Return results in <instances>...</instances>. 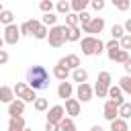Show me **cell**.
<instances>
[{
  "instance_id": "6da1fadb",
  "label": "cell",
  "mask_w": 131,
  "mask_h": 131,
  "mask_svg": "<svg viewBox=\"0 0 131 131\" xmlns=\"http://www.w3.org/2000/svg\"><path fill=\"white\" fill-rule=\"evenodd\" d=\"M27 84L35 90H45L49 88V72L43 66H33L27 72Z\"/></svg>"
},
{
  "instance_id": "7a4b0ae2",
  "label": "cell",
  "mask_w": 131,
  "mask_h": 131,
  "mask_svg": "<svg viewBox=\"0 0 131 131\" xmlns=\"http://www.w3.org/2000/svg\"><path fill=\"white\" fill-rule=\"evenodd\" d=\"M47 41L51 47H61L66 41H68V35H66V25H53L49 29V35H47Z\"/></svg>"
},
{
  "instance_id": "3957f363",
  "label": "cell",
  "mask_w": 131,
  "mask_h": 131,
  "mask_svg": "<svg viewBox=\"0 0 131 131\" xmlns=\"http://www.w3.org/2000/svg\"><path fill=\"white\" fill-rule=\"evenodd\" d=\"M102 29H104V18L102 16H92V20L90 23H86V25H82V31L84 33H88V35H100L102 33Z\"/></svg>"
},
{
  "instance_id": "277c9868",
  "label": "cell",
  "mask_w": 131,
  "mask_h": 131,
  "mask_svg": "<svg viewBox=\"0 0 131 131\" xmlns=\"http://www.w3.org/2000/svg\"><path fill=\"white\" fill-rule=\"evenodd\" d=\"M96 45H98V39L94 35H86L80 39V47L84 55H96Z\"/></svg>"
},
{
  "instance_id": "5b68a950",
  "label": "cell",
  "mask_w": 131,
  "mask_h": 131,
  "mask_svg": "<svg viewBox=\"0 0 131 131\" xmlns=\"http://www.w3.org/2000/svg\"><path fill=\"white\" fill-rule=\"evenodd\" d=\"M18 39H20V27H16L14 23L12 25H6L4 27V41L8 45H16Z\"/></svg>"
},
{
  "instance_id": "8992f818",
  "label": "cell",
  "mask_w": 131,
  "mask_h": 131,
  "mask_svg": "<svg viewBox=\"0 0 131 131\" xmlns=\"http://www.w3.org/2000/svg\"><path fill=\"white\" fill-rule=\"evenodd\" d=\"M92 94H94V88H92L88 82L78 84V88H76V96H78L80 102H88V100H92Z\"/></svg>"
},
{
  "instance_id": "52a82bcc",
  "label": "cell",
  "mask_w": 131,
  "mask_h": 131,
  "mask_svg": "<svg viewBox=\"0 0 131 131\" xmlns=\"http://www.w3.org/2000/svg\"><path fill=\"white\" fill-rule=\"evenodd\" d=\"M102 117H104L108 123H111V121H115V119L119 117V106H117V104H115L111 98L104 102V108H102Z\"/></svg>"
},
{
  "instance_id": "ba28073f",
  "label": "cell",
  "mask_w": 131,
  "mask_h": 131,
  "mask_svg": "<svg viewBox=\"0 0 131 131\" xmlns=\"http://www.w3.org/2000/svg\"><path fill=\"white\" fill-rule=\"evenodd\" d=\"M63 117H66V108L61 104H55L47 111V121H51V123H59Z\"/></svg>"
},
{
  "instance_id": "9c48e42d",
  "label": "cell",
  "mask_w": 131,
  "mask_h": 131,
  "mask_svg": "<svg viewBox=\"0 0 131 131\" xmlns=\"http://www.w3.org/2000/svg\"><path fill=\"white\" fill-rule=\"evenodd\" d=\"M80 100L78 98H66V115H70V117H78L80 115Z\"/></svg>"
},
{
  "instance_id": "30bf717a",
  "label": "cell",
  "mask_w": 131,
  "mask_h": 131,
  "mask_svg": "<svg viewBox=\"0 0 131 131\" xmlns=\"http://www.w3.org/2000/svg\"><path fill=\"white\" fill-rule=\"evenodd\" d=\"M39 27H41V20H37V18H29L27 23L20 25V35H33Z\"/></svg>"
},
{
  "instance_id": "8fae6325",
  "label": "cell",
  "mask_w": 131,
  "mask_h": 131,
  "mask_svg": "<svg viewBox=\"0 0 131 131\" xmlns=\"http://www.w3.org/2000/svg\"><path fill=\"white\" fill-rule=\"evenodd\" d=\"M74 94V86H72V82H68V80H63V82H59V86H57V96L59 98H70Z\"/></svg>"
},
{
  "instance_id": "7c38bea8",
  "label": "cell",
  "mask_w": 131,
  "mask_h": 131,
  "mask_svg": "<svg viewBox=\"0 0 131 131\" xmlns=\"http://www.w3.org/2000/svg\"><path fill=\"white\" fill-rule=\"evenodd\" d=\"M23 113H25V100L23 98H14L8 104V115L10 117H16V115H23Z\"/></svg>"
},
{
  "instance_id": "4fadbf2b",
  "label": "cell",
  "mask_w": 131,
  "mask_h": 131,
  "mask_svg": "<svg viewBox=\"0 0 131 131\" xmlns=\"http://www.w3.org/2000/svg\"><path fill=\"white\" fill-rule=\"evenodd\" d=\"M108 96H111V100L117 104V106H121L123 102H125V98H123V90H121V86H108Z\"/></svg>"
},
{
  "instance_id": "5bb4252c",
  "label": "cell",
  "mask_w": 131,
  "mask_h": 131,
  "mask_svg": "<svg viewBox=\"0 0 131 131\" xmlns=\"http://www.w3.org/2000/svg\"><path fill=\"white\" fill-rule=\"evenodd\" d=\"M57 63H61V66H68L70 70H76V68H80V57H78L76 53H70V55L61 57Z\"/></svg>"
},
{
  "instance_id": "9a60e30c",
  "label": "cell",
  "mask_w": 131,
  "mask_h": 131,
  "mask_svg": "<svg viewBox=\"0 0 131 131\" xmlns=\"http://www.w3.org/2000/svg\"><path fill=\"white\" fill-rule=\"evenodd\" d=\"M23 129H25V117H23V115L10 117V121H8V131H23Z\"/></svg>"
},
{
  "instance_id": "2e32d148",
  "label": "cell",
  "mask_w": 131,
  "mask_h": 131,
  "mask_svg": "<svg viewBox=\"0 0 131 131\" xmlns=\"http://www.w3.org/2000/svg\"><path fill=\"white\" fill-rule=\"evenodd\" d=\"M14 98H16V96H14V90H12L10 86H0V102L10 104Z\"/></svg>"
},
{
  "instance_id": "e0dca14e",
  "label": "cell",
  "mask_w": 131,
  "mask_h": 131,
  "mask_svg": "<svg viewBox=\"0 0 131 131\" xmlns=\"http://www.w3.org/2000/svg\"><path fill=\"white\" fill-rule=\"evenodd\" d=\"M53 76H55L59 82H63V80H68V78H70V68H68V66L57 63V66L53 68Z\"/></svg>"
},
{
  "instance_id": "ac0fdd59",
  "label": "cell",
  "mask_w": 131,
  "mask_h": 131,
  "mask_svg": "<svg viewBox=\"0 0 131 131\" xmlns=\"http://www.w3.org/2000/svg\"><path fill=\"white\" fill-rule=\"evenodd\" d=\"M104 49H106V55H108V59H113V55L121 49V43H119V39H111V41H106L104 43Z\"/></svg>"
},
{
  "instance_id": "d6986e66",
  "label": "cell",
  "mask_w": 131,
  "mask_h": 131,
  "mask_svg": "<svg viewBox=\"0 0 131 131\" xmlns=\"http://www.w3.org/2000/svg\"><path fill=\"white\" fill-rule=\"evenodd\" d=\"M111 131H129V121L117 117L115 121H111Z\"/></svg>"
},
{
  "instance_id": "ffe728a7",
  "label": "cell",
  "mask_w": 131,
  "mask_h": 131,
  "mask_svg": "<svg viewBox=\"0 0 131 131\" xmlns=\"http://www.w3.org/2000/svg\"><path fill=\"white\" fill-rule=\"evenodd\" d=\"M72 80H74V82H78V84H82V82H86V80H88V72L80 66V68L72 70Z\"/></svg>"
},
{
  "instance_id": "44dd1931",
  "label": "cell",
  "mask_w": 131,
  "mask_h": 131,
  "mask_svg": "<svg viewBox=\"0 0 131 131\" xmlns=\"http://www.w3.org/2000/svg\"><path fill=\"white\" fill-rule=\"evenodd\" d=\"M66 35H68V41H80V39H82L80 27H68V25H66Z\"/></svg>"
},
{
  "instance_id": "7402d4cb",
  "label": "cell",
  "mask_w": 131,
  "mask_h": 131,
  "mask_svg": "<svg viewBox=\"0 0 131 131\" xmlns=\"http://www.w3.org/2000/svg\"><path fill=\"white\" fill-rule=\"evenodd\" d=\"M29 84H25V82H16L14 86H12V90H14V96L16 98H25L27 96V92H29Z\"/></svg>"
},
{
  "instance_id": "603a6c76",
  "label": "cell",
  "mask_w": 131,
  "mask_h": 131,
  "mask_svg": "<svg viewBox=\"0 0 131 131\" xmlns=\"http://www.w3.org/2000/svg\"><path fill=\"white\" fill-rule=\"evenodd\" d=\"M59 131H76V123L72 117H63L59 121Z\"/></svg>"
},
{
  "instance_id": "cb8c5ba5",
  "label": "cell",
  "mask_w": 131,
  "mask_h": 131,
  "mask_svg": "<svg viewBox=\"0 0 131 131\" xmlns=\"http://www.w3.org/2000/svg\"><path fill=\"white\" fill-rule=\"evenodd\" d=\"M70 4H72L74 12H82V10H86V6H90V0H70Z\"/></svg>"
},
{
  "instance_id": "d4e9b609",
  "label": "cell",
  "mask_w": 131,
  "mask_h": 131,
  "mask_svg": "<svg viewBox=\"0 0 131 131\" xmlns=\"http://www.w3.org/2000/svg\"><path fill=\"white\" fill-rule=\"evenodd\" d=\"M119 86H121V90H123L125 94L131 96V76H129V74H125V76L119 80Z\"/></svg>"
},
{
  "instance_id": "484cf974",
  "label": "cell",
  "mask_w": 131,
  "mask_h": 131,
  "mask_svg": "<svg viewBox=\"0 0 131 131\" xmlns=\"http://www.w3.org/2000/svg\"><path fill=\"white\" fill-rule=\"evenodd\" d=\"M94 94H96L98 98H106V96H108V86L102 84V82H96V86H94Z\"/></svg>"
},
{
  "instance_id": "4316f807",
  "label": "cell",
  "mask_w": 131,
  "mask_h": 131,
  "mask_svg": "<svg viewBox=\"0 0 131 131\" xmlns=\"http://www.w3.org/2000/svg\"><path fill=\"white\" fill-rule=\"evenodd\" d=\"M0 23L6 27V25H12L14 23V12L12 10H2L0 12Z\"/></svg>"
},
{
  "instance_id": "83f0119b",
  "label": "cell",
  "mask_w": 131,
  "mask_h": 131,
  "mask_svg": "<svg viewBox=\"0 0 131 131\" xmlns=\"http://www.w3.org/2000/svg\"><path fill=\"white\" fill-rule=\"evenodd\" d=\"M127 59H129V51H127V49H119V51L113 55V59H111V61H117V63H125Z\"/></svg>"
},
{
  "instance_id": "f1b7e54d",
  "label": "cell",
  "mask_w": 131,
  "mask_h": 131,
  "mask_svg": "<svg viewBox=\"0 0 131 131\" xmlns=\"http://www.w3.org/2000/svg\"><path fill=\"white\" fill-rule=\"evenodd\" d=\"M119 117L121 119H131V102H123L121 106H119Z\"/></svg>"
},
{
  "instance_id": "f546056e",
  "label": "cell",
  "mask_w": 131,
  "mask_h": 131,
  "mask_svg": "<svg viewBox=\"0 0 131 131\" xmlns=\"http://www.w3.org/2000/svg\"><path fill=\"white\" fill-rule=\"evenodd\" d=\"M55 10H57L59 14H68V12L72 10V4H70L68 0H59V2L55 4Z\"/></svg>"
},
{
  "instance_id": "4dcf8cb0",
  "label": "cell",
  "mask_w": 131,
  "mask_h": 131,
  "mask_svg": "<svg viewBox=\"0 0 131 131\" xmlns=\"http://www.w3.org/2000/svg\"><path fill=\"white\" fill-rule=\"evenodd\" d=\"M41 23L47 25V27H53V25H57V14L55 12H45V16H43Z\"/></svg>"
},
{
  "instance_id": "1f68e13d",
  "label": "cell",
  "mask_w": 131,
  "mask_h": 131,
  "mask_svg": "<svg viewBox=\"0 0 131 131\" xmlns=\"http://www.w3.org/2000/svg\"><path fill=\"white\" fill-rule=\"evenodd\" d=\"M123 35H125V27L123 25H113L111 27V37L113 39H121Z\"/></svg>"
},
{
  "instance_id": "d6a6232c",
  "label": "cell",
  "mask_w": 131,
  "mask_h": 131,
  "mask_svg": "<svg viewBox=\"0 0 131 131\" xmlns=\"http://www.w3.org/2000/svg\"><path fill=\"white\" fill-rule=\"evenodd\" d=\"M80 18H78V12H68L66 14V25L68 27H78Z\"/></svg>"
},
{
  "instance_id": "836d02e7",
  "label": "cell",
  "mask_w": 131,
  "mask_h": 131,
  "mask_svg": "<svg viewBox=\"0 0 131 131\" xmlns=\"http://www.w3.org/2000/svg\"><path fill=\"white\" fill-rule=\"evenodd\" d=\"M47 35H49V29H47V25H43V23H41V27L33 33L35 39H47Z\"/></svg>"
},
{
  "instance_id": "e575fe53",
  "label": "cell",
  "mask_w": 131,
  "mask_h": 131,
  "mask_svg": "<svg viewBox=\"0 0 131 131\" xmlns=\"http://www.w3.org/2000/svg\"><path fill=\"white\" fill-rule=\"evenodd\" d=\"M111 2L117 10H129L131 8V0H111Z\"/></svg>"
},
{
  "instance_id": "d590c367",
  "label": "cell",
  "mask_w": 131,
  "mask_h": 131,
  "mask_svg": "<svg viewBox=\"0 0 131 131\" xmlns=\"http://www.w3.org/2000/svg\"><path fill=\"white\" fill-rule=\"evenodd\" d=\"M33 104H35V111H39V113H43V111H47V108H49V102H47V98H37Z\"/></svg>"
},
{
  "instance_id": "8d00e7d4",
  "label": "cell",
  "mask_w": 131,
  "mask_h": 131,
  "mask_svg": "<svg viewBox=\"0 0 131 131\" xmlns=\"http://www.w3.org/2000/svg\"><path fill=\"white\" fill-rule=\"evenodd\" d=\"M119 43H121V49H131V33H125L121 39H119Z\"/></svg>"
},
{
  "instance_id": "74e56055",
  "label": "cell",
  "mask_w": 131,
  "mask_h": 131,
  "mask_svg": "<svg viewBox=\"0 0 131 131\" xmlns=\"http://www.w3.org/2000/svg\"><path fill=\"white\" fill-rule=\"evenodd\" d=\"M96 82H102V84L111 86V82H113V76H111L108 72H100V74H98V80H96Z\"/></svg>"
},
{
  "instance_id": "f35d334b",
  "label": "cell",
  "mask_w": 131,
  "mask_h": 131,
  "mask_svg": "<svg viewBox=\"0 0 131 131\" xmlns=\"http://www.w3.org/2000/svg\"><path fill=\"white\" fill-rule=\"evenodd\" d=\"M39 8H41L43 12H53V2H51V0H41V2H39Z\"/></svg>"
},
{
  "instance_id": "ab89813d",
  "label": "cell",
  "mask_w": 131,
  "mask_h": 131,
  "mask_svg": "<svg viewBox=\"0 0 131 131\" xmlns=\"http://www.w3.org/2000/svg\"><path fill=\"white\" fill-rule=\"evenodd\" d=\"M90 6L98 12V10H102V8L106 6V0H90Z\"/></svg>"
},
{
  "instance_id": "60d3db41",
  "label": "cell",
  "mask_w": 131,
  "mask_h": 131,
  "mask_svg": "<svg viewBox=\"0 0 131 131\" xmlns=\"http://www.w3.org/2000/svg\"><path fill=\"white\" fill-rule=\"evenodd\" d=\"M78 18H80V23H82V25H86V23H90V20H92V16H90V12H86V10H82V12H78Z\"/></svg>"
},
{
  "instance_id": "b9f144b4",
  "label": "cell",
  "mask_w": 131,
  "mask_h": 131,
  "mask_svg": "<svg viewBox=\"0 0 131 131\" xmlns=\"http://www.w3.org/2000/svg\"><path fill=\"white\" fill-rule=\"evenodd\" d=\"M45 131H59V123H51V121H47V123H45Z\"/></svg>"
},
{
  "instance_id": "7bdbcfd3",
  "label": "cell",
  "mask_w": 131,
  "mask_h": 131,
  "mask_svg": "<svg viewBox=\"0 0 131 131\" xmlns=\"http://www.w3.org/2000/svg\"><path fill=\"white\" fill-rule=\"evenodd\" d=\"M6 61H8V51L2 47V49H0V66H4Z\"/></svg>"
},
{
  "instance_id": "ee69618b",
  "label": "cell",
  "mask_w": 131,
  "mask_h": 131,
  "mask_svg": "<svg viewBox=\"0 0 131 131\" xmlns=\"http://www.w3.org/2000/svg\"><path fill=\"white\" fill-rule=\"evenodd\" d=\"M123 68H125V72H127V74L131 76V55H129V59H127V61L123 63Z\"/></svg>"
},
{
  "instance_id": "f6af8a7d",
  "label": "cell",
  "mask_w": 131,
  "mask_h": 131,
  "mask_svg": "<svg viewBox=\"0 0 131 131\" xmlns=\"http://www.w3.org/2000/svg\"><path fill=\"white\" fill-rule=\"evenodd\" d=\"M102 51H104V43H102V41L98 39V45H96V55H100Z\"/></svg>"
},
{
  "instance_id": "bcb514c9",
  "label": "cell",
  "mask_w": 131,
  "mask_h": 131,
  "mask_svg": "<svg viewBox=\"0 0 131 131\" xmlns=\"http://www.w3.org/2000/svg\"><path fill=\"white\" fill-rule=\"evenodd\" d=\"M123 27H125V33H131V18H127Z\"/></svg>"
},
{
  "instance_id": "7dc6e473",
  "label": "cell",
  "mask_w": 131,
  "mask_h": 131,
  "mask_svg": "<svg viewBox=\"0 0 131 131\" xmlns=\"http://www.w3.org/2000/svg\"><path fill=\"white\" fill-rule=\"evenodd\" d=\"M90 131H104L100 125H94V127H90Z\"/></svg>"
},
{
  "instance_id": "c3c4849f",
  "label": "cell",
  "mask_w": 131,
  "mask_h": 131,
  "mask_svg": "<svg viewBox=\"0 0 131 131\" xmlns=\"http://www.w3.org/2000/svg\"><path fill=\"white\" fill-rule=\"evenodd\" d=\"M4 43H6V41H4V37H0V49L4 47Z\"/></svg>"
},
{
  "instance_id": "681fc988",
  "label": "cell",
  "mask_w": 131,
  "mask_h": 131,
  "mask_svg": "<svg viewBox=\"0 0 131 131\" xmlns=\"http://www.w3.org/2000/svg\"><path fill=\"white\" fill-rule=\"evenodd\" d=\"M2 10H4V6H2V2H0V12H2Z\"/></svg>"
},
{
  "instance_id": "f907efd6",
  "label": "cell",
  "mask_w": 131,
  "mask_h": 131,
  "mask_svg": "<svg viewBox=\"0 0 131 131\" xmlns=\"http://www.w3.org/2000/svg\"><path fill=\"white\" fill-rule=\"evenodd\" d=\"M23 131H33V129H27V127H25V129H23Z\"/></svg>"
},
{
  "instance_id": "816d5d0a",
  "label": "cell",
  "mask_w": 131,
  "mask_h": 131,
  "mask_svg": "<svg viewBox=\"0 0 131 131\" xmlns=\"http://www.w3.org/2000/svg\"><path fill=\"white\" fill-rule=\"evenodd\" d=\"M129 129H131V119H129Z\"/></svg>"
},
{
  "instance_id": "f5cc1de1",
  "label": "cell",
  "mask_w": 131,
  "mask_h": 131,
  "mask_svg": "<svg viewBox=\"0 0 131 131\" xmlns=\"http://www.w3.org/2000/svg\"><path fill=\"white\" fill-rule=\"evenodd\" d=\"M0 25H2V23H0Z\"/></svg>"
}]
</instances>
